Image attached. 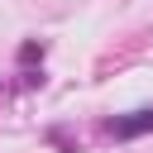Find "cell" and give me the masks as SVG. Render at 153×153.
I'll return each instance as SVG.
<instances>
[{"label": "cell", "instance_id": "obj_1", "mask_svg": "<svg viewBox=\"0 0 153 153\" xmlns=\"http://www.w3.org/2000/svg\"><path fill=\"white\" fill-rule=\"evenodd\" d=\"M110 134L115 139H143V134H153V105L129 110V115H115L110 120Z\"/></svg>", "mask_w": 153, "mask_h": 153}]
</instances>
